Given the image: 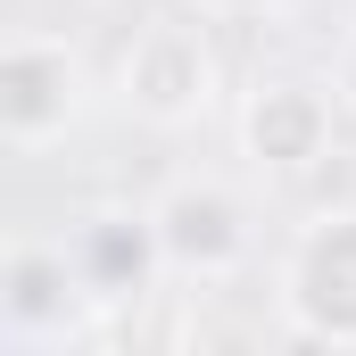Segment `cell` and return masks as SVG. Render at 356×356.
<instances>
[{"mask_svg":"<svg viewBox=\"0 0 356 356\" xmlns=\"http://www.w3.org/2000/svg\"><path fill=\"white\" fill-rule=\"evenodd\" d=\"M216 91V67H207V42L199 25H141L133 50H124V99L149 116V124H191Z\"/></svg>","mask_w":356,"mask_h":356,"instance_id":"1","label":"cell"},{"mask_svg":"<svg viewBox=\"0 0 356 356\" xmlns=\"http://www.w3.org/2000/svg\"><path fill=\"white\" fill-rule=\"evenodd\" d=\"M67 108H75V67H67V50H58V42H17V50H8V91H0L8 141H17V149L50 141V133L67 124Z\"/></svg>","mask_w":356,"mask_h":356,"instance_id":"2","label":"cell"},{"mask_svg":"<svg viewBox=\"0 0 356 356\" xmlns=\"http://www.w3.org/2000/svg\"><path fill=\"white\" fill-rule=\"evenodd\" d=\"M158 249H166V266H232L241 257V207L224 199V191H175L158 216Z\"/></svg>","mask_w":356,"mask_h":356,"instance_id":"3","label":"cell"},{"mask_svg":"<svg viewBox=\"0 0 356 356\" xmlns=\"http://www.w3.org/2000/svg\"><path fill=\"white\" fill-rule=\"evenodd\" d=\"M323 282H340V298H323L307 323L356 340V216H323V224L307 232V249H298V266H290V298H298V290H323Z\"/></svg>","mask_w":356,"mask_h":356,"instance_id":"4","label":"cell"},{"mask_svg":"<svg viewBox=\"0 0 356 356\" xmlns=\"http://www.w3.org/2000/svg\"><path fill=\"white\" fill-rule=\"evenodd\" d=\"M323 133H332V116H323V91L307 83H273L257 91V108H249V149L266 158V166H307V158H323Z\"/></svg>","mask_w":356,"mask_h":356,"instance_id":"5","label":"cell"},{"mask_svg":"<svg viewBox=\"0 0 356 356\" xmlns=\"http://www.w3.org/2000/svg\"><path fill=\"white\" fill-rule=\"evenodd\" d=\"M224 8H273V0H224Z\"/></svg>","mask_w":356,"mask_h":356,"instance_id":"6","label":"cell"},{"mask_svg":"<svg viewBox=\"0 0 356 356\" xmlns=\"http://www.w3.org/2000/svg\"><path fill=\"white\" fill-rule=\"evenodd\" d=\"M348 99H356V58H348Z\"/></svg>","mask_w":356,"mask_h":356,"instance_id":"7","label":"cell"}]
</instances>
